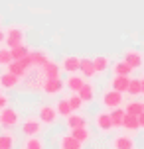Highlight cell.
Here are the masks:
<instances>
[{"mask_svg":"<svg viewBox=\"0 0 144 149\" xmlns=\"http://www.w3.org/2000/svg\"><path fill=\"white\" fill-rule=\"evenodd\" d=\"M134 71V69L130 67L126 61H119L116 65H114V74H130Z\"/></svg>","mask_w":144,"mask_h":149,"instance_id":"obj_26","label":"cell"},{"mask_svg":"<svg viewBox=\"0 0 144 149\" xmlns=\"http://www.w3.org/2000/svg\"><path fill=\"white\" fill-rule=\"evenodd\" d=\"M128 74H114V79H113V88L114 90H119V92H126L128 90Z\"/></svg>","mask_w":144,"mask_h":149,"instance_id":"obj_14","label":"cell"},{"mask_svg":"<svg viewBox=\"0 0 144 149\" xmlns=\"http://www.w3.org/2000/svg\"><path fill=\"white\" fill-rule=\"evenodd\" d=\"M124 112H126V114H132V116H140L144 112V104L142 102H130Z\"/></svg>","mask_w":144,"mask_h":149,"instance_id":"obj_27","label":"cell"},{"mask_svg":"<svg viewBox=\"0 0 144 149\" xmlns=\"http://www.w3.org/2000/svg\"><path fill=\"white\" fill-rule=\"evenodd\" d=\"M22 149H44V141H42L40 137H36V135H30V137L24 141Z\"/></svg>","mask_w":144,"mask_h":149,"instance_id":"obj_21","label":"cell"},{"mask_svg":"<svg viewBox=\"0 0 144 149\" xmlns=\"http://www.w3.org/2000/svg\"><path fill=\"white\" fill-rule=\"evenodd\" d=\"M22 132L26 137H30V135H38L40 132H42V124H40L38 120H26L24 122V126H22Z\"/></svg>","mask_w":144,"mask_h":149,"instance_id":"obj_8","label":"cell"},{"mask_svg":"<svg viewBox=\"0 0 144 149\" xmlns=\"http://www.w3.org/2000/svg\"><path fill=\"white\" fill-rule=\"evenodd\" d=\"M128 94L132 96H138V94H142V81H138V79H130L128 82V90H126Z\"/></svg>","mask_w":144,"mask_h":149,"instance_id":"obj_23","label":"cell"},{"mask_svg":"<svg viewBox=\"0 0 144 149\" xmlns=\"http://www.w3.org/2000/svg\"><path fill=\"white\" fill-rule=\"evenodd\" d=\"M40 122L42 124H47V126H52V124H55V120H57V110L55 108H52V106H42L40 108Z\"/></svg>","mask_w":144,"mask_h":149,"instance_id":"obj_5","label":"cell"},{"mask_svg":"<svg viewBox=\"0 0 144 149\" xmlns=\"http://www.w3.org/2000/svg\"><path fill=\"white\" fill-rule=\"evenodd\" d=\"M79 65H81V59L79 57H75V55H69V57H65L63 59V71L65 73H69V74H73V73H77L79 71Z\"/></svg>","mask_w":144,"mask_h":149,"instance_id":"obj_11","label":"cell"},{"mask_svg":"<svg viewBox=\"0 0 144 149\" xmlns=\"http://www.w3.org/2000/svg\"><path fill=\"white\" fill-rule=\"evenodd\" d=\"M55 110H57V114H59V116H65V118H67V116H71L73 108H71V104H69V100H59Z\"/></svg>","mask_w":144,"mask_h":149,"instance_id":"obj_24","label":"cell"},{"mask_svg":"<svg viewBox=\"0 0 144 149\" xmlns=\"http://www.w3.org/2000/svg\"><path fill=\"white\" fill-rule=\"evenodd\" d=\"M65 84H67V88H69V90H73V92H79V88H81V86L85 84V81L81 79V77H77V74H71V77L67 79V82H65Z\"/></svg>","mask_w":144,"mask_h":149,"instance_id":"obj_20","label":"cell"},{"mask_svg":"<svg viewBox=\"0 0 144 149\" xmlns=\"http://www.w3.org/2000/svg\"><path fill=\"white\" fill-rule=\"evenodd\" d=\"M81 145H83V143L77 141L71 134H69V135H63V137L59 139V149H81Z\"/></svg>","mask_w":144,"mask_h":149,"instance_id":"obj_15","label":"cell"},{"mask_svg":"<svg viewBox=\"0 0 144 149\" xmlns=\"http://www.w3.org/2000/svg\"><path fill=\"white\" fill-rule=\"evenodd\" d=\"M4 39H6V31H2V30H0V43H2Z\"/></svg>","mask_w":144,"mask_h":149,"instance_id":"obj_36","label":"cell"},{"mask_svg":"<svg viewBox=\"0 0 144 149\" xmlns=\"http://www.w3.org/2000/svg\"><path fill=\"white\" fill-rule=\"evenodd\" d=\"M4 41L8 43V47L22 45V41H24V30H22V28H16V26H12V28L6 31V39H4Z\"/></svg>","mask_w":144,"mask_h":149,"instance_id":"obj_4","label":"cell"},{"mask_svg":"<svg viewBox=\"0 0 144 149\" xmlns=\"http://www.w3.org/2000/svg\"><path fill=\"white\" fill-rule=\"evenodd\" d=\"M10 53H12V61H18V59H22V57H26L30 51L24 45H16V47H10Z\"/></svg>","mask_w":144,"mask_h":149,"instance_id":"obj_25","label":"cell"},{"mask_svg":"<svg viewBox=\"0 0 144 149\" xmlns=\"http://www.w3.org/2000/svg\"><path fill=\"white\" fill-rule=\"evenodd\" d=\"M20 124V112L12 110V108H4L0 110V126L2 127H16Z\"/></svg>","mask_w":144,"mask_h":149,"instance_id":"obj_2","label":"cell"},{"mask_svg":"<svg viewBox=\"0 0 144 149\" xmlns=\"http://www.w3.org/2000/svg\"><path fill=\"white\" fill-rule=\"evenodd\" d=\"M30 57H32V67H42V65L47 61V53L38 49V51H32Z\"/></svg>","mask_w":144,"mask_h":149,"instance_id":"obj_17","label":"cell"},{"mask_svg":"<svg viewBox=\"0 0 144 149\" xmlns=\"http://www.w3.org/2000/svg\"><path fill=\"white\" fill-rule=\"evenodd\" d=\"M124 114H126V112H124V110H121V108H114V110L111 112V116H113V126H122Z\"/></svg>","mask_w":144,"mask_h":149,"instance_id":"obj_30","label":"cell"},{"mask_svg":"<svg viewBox=\"0 0 144 149\" xmlns=\"http://www.w3.org/2000/svg\"><path fill=\"white\" fill-rule=\"evenodd\" d=\"M138 126H140V127L144 130V112L140 114V116H138Z\"/></svg>","mask_w":144,"mask_h":149,"instance_id":"obj_35","label":"cell"},{"mask_svg":"<svg viewBox=\"0 0 144 149\" xmlns=\"http://www.w3.org/2000/svg\"><path fill=\"white\" fill-rule=\"evenodd\" d=\"M79 71H81L85 77H93V74L97 73V71H95V65H93V59H81Z\"/></svg>","mask_w":144,"mask_h":149,"instance_id":"obj_19","label":"cell"},{"mask_svg":"<svg viewBox=\"0 0 144 149\" xmlns=\"http://www.w3.org/2000/svg\"><path fill=\"white\" fill-rule=\"evenodd\" d=\"M71 135L75 137L77 141H81V143H85L87 139H89V137H91L89 130H87L85 126H83V127H73V130H71Z\"/></svg>","mask_w":144,"mask_h":149,"instance_id":"obj_18","label":"cell"},{"mask_svg":"<svg viewBox=\"0 0 144 149\" xmlns=\"http://www.w3.org/2000/svg\"><path fill=\"white\" fill-rule=\"evenodd\" d=\"M18 84H20V77H16V74L10 73V71L0 77V86H2V88L10 90V88H14V86H18Z\"/></svg>","mask_w":144,"mask_h":149,"instance_id":"obj_10","label":"cell"},{"mask_svg":"<svg viewBox=\"0 0 144 149\" xmlns=\"http://www.w3.org/2000/svg\"><path fill=\"white\" fill-rule=\"evenodd\" d=\"M6 104H8V98L4 96V94H0V110H4V108H6Z\"/></svg>","mask_w":144,"mask_h":149,"instance_id":"obj_34","label":"cell"},{"mask_svg":"<svg viewBox=\"0 0 144 149\" xmlns=\"http://www.w3.org/2000/svg\"><path fill=\"white\" fill-rule=\"evenodd\" d=\"M93 65H95V71L97 73H105L107 67H109V61H107V57H95L93 59Z\"/></svg>","mask_w":144,"mask_h":149,"instance_id":"obj_29","label":"cell"},{"mask_svg":"<svg viewBox=\"0 0 144 149\" xmlns=\"http://www.w3.org/2000/svg\"><path fill=\"white\" fill-rule=\"evenodd\" d=\"M113 149H136V145H134L132 137L119 135V137H114V141H113Z\"/></svg>","mask_w":144,"mask_h":149,"instance_id":"obj_13","label":"cell"},{"mask_svg":"<svg viewBox=\"0 0 144 149\" xmlns=\"http://www.w3.org/2000/svg\"><path fill=\"white\" fill-rule=\"evenodd\" d=\"M122 127L126 132H136L138 127V116H132V114H124V120H122Z\"/></svg>","mask_w":144,"mask_h":149,"instance_id":"obj_16","label":"cell"},{"mask_svg":"<svg viewBox=\"0 0 144 149\" xmlns=\"http://www.w3.org/2000/svg\"><path fill=\"white\" fill-rule=\"evenodd\" d=\"M142 94H144V81H142Z\"/></svg>","mask_w":144,"mask_h":149,"instance_id":"obj_37","label":"cell"},{"mask_svg":"<svg viewBox=\"0 0 144 149\" xmlns=\"http://www.w3.org/2000/svg\"><path fill=\"white\" fill-rule=\"evenodd\" d=\"M87 122H85L83 116H67V126L73 130V127H83Z\"/></svg>","mask_w":144,"mask_h":149,"instance_id":"obj_28","label":"cell"},{"mask_svg":"<svg viewBox=\"0 0 144 149\" xmlns=\"http://www.w3.org/2000/svg\"><path fill=\"white\" fill-rule=\"evenodd\" d=\"M122 102V92H119V90H107L105 94H103V106H107V108H111V110H114V108H119Z\"/></svg>","mask_w":144,"mask_h":149,"instance_id":"obj_3","label":"cell"},{"mask_svg":"<svg viewBox=\"0 0 144 149\" xmlns=\"http://www.w3.org/2000/svg\"><path fill=\"white\" fill-rule=\"evenodd\" d=\"M67 100H69V104H71V108H73V112L79 110V108L83 106V100H81V96H79L77 92H75V94H73L71 98H67Z\"/></svg>","mask_w":144,"mask_h":149,"instance_id":"obj_33","label":"cell"},{"mask_svg":"<svg viewBox=\"0 0 144 149\" xmlns=\"http://www.w3.org/2000/svg\"><path fill=\"white\" fill-rule=\"evenodd\" d=\"M59 71H61L59 65H57V63H53V61H49V59L42 65V73H44L46 79H57V77H59Z\"/></svg>","mask_w":144,"mask_h":149,"instance_id":"obj_9","label":"cell"},{"mask_svg":"<svg viewBox=\"0 0 144 149\" xmlns=\"http://www.w3.org/2000/svg\"><path fill=\"white\" fill-rule=\"evenodd\" d=\"M24 82L26 84V90H38L44 86V82H46V77L42 73V67H30L28 69V73L22 77Z\"/></svg>","mask_w":144,"mask_h":149,"instance_id":"obj_1","label":"cell"},{"mask_svg":"<svg viewBox=\"0 0 144 149\" xmlns=\"http://www.w3.org/2000/svg\"><path fill=\"white\" fill-rule=\"evenodd\" d=\"M12 145H14V139H12V135H0V149H12Z\"/></svg>","mask_w":144,"mask_h":149,"instance_id":"obj_32","label":"cell"},{"mask_svg":"<svg viewBox=\"0 0 144 149\" xmlns=\"http://www.w3.org/2000/svg\"><path fill=\"white\" fill-rule=\"evenodd\" d=\"M79 96H81V100L83 102H89V100H93V94H95V90H93V86L89 84V82H85L83 86L79 88V92H77Z\"/></svg>","mask_w":144,"mask_h":149,"instance_id":"obj_22","label":"cell"},{"mask_svg":"<svg viewBox=\"0 0 144 149\" xmlns=\"http://www.w3.org/2000/svg\"><path fill=\"white\" fill-rule=\"evenodd\" d=\"M12 63V53H10V49H2L0 47V65L2 67H8Z\"/></svg>","mask_w":144,"mask_h":149,"instance_id":"obj_31","label":"cell"},{"mask_svg":"<svg viewBox=\"0 0 144 149\" xmlns=\"http://www.w3.org/2000/svg\"><path fill=\"white\" fill-rule=\"evenodd\" d=\"M122 61H126L132 69H138V67H142V53L134 51V49H126L122 53Z\"/></svg>","mask_w":144,"mask_h":149,"instance_id":"obj_6","label":"cell"},{"mask_svg":"<svg viewBox=\"0 0 144 149\" xmlns=\"http://www.w3.org/2000/svg\"><path fill=\"white\" fill-rule=\"evenodd\" d=\"M97 127L101 132H109V130H113V116H111V112H101L97 114Z\"/></svg>","mask_w":144,"mask_h":149,"instance_id":"obj_7","label":"cell"},{"mask_svg":"<svg viewBox=\"0 0 144 149\" xmlns=\"http://www.w3.org/2000/svg\"><path fill=\"white\" fill-rule=\"evenodd\" d=\"M61 88H63V82L59 81V77L57 79H46L44 86H42V90L47 92V94H57Z\"/></svg>","mask_w":144,"mask_h":149,"instance_id":"obj_12","label":"cell"}]
</instances>
